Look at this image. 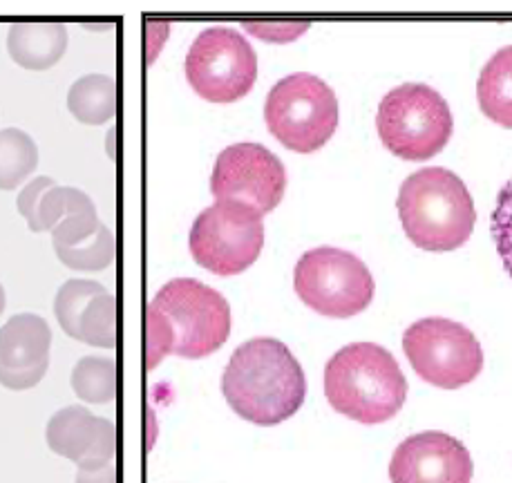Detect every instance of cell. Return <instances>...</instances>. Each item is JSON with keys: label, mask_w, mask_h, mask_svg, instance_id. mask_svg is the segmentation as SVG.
<instances>
[{"label": "cell", "mask_w": 512, "mask_h": 483, "mask_svg": "<svg viewBox=\"0 0 512 483\" xmlns=\"http://www.w3.org/2000/svg\"><path fill=\"white\" fill-rule=\"evenodd\" d=\"M231 334V307L220 291L193 278L170 280L146 309V361L197 358L217 352Z\"/></svg>", "instance_id": "obj_1"}, {"label": "cell", "mask_w": 512, "mask_h": 483, "mask_svg": "<svg viewBox=\"0 0 512 483\" xmlns=\"http://www.w3.org/2000/svg\"><path fill=\"white\" fill-rule=\"evenodd\" d=\"M222 394L242 419L278 425L305 403L307 378L287 345L276 338H253L233 352L222 376Z\"/></svg>", "instance_id": "obj_2"}, {"label": "cell", "mask_w": 512, "mask_h": 483, "mask_svg": "<svg viewBox=\"0 0 512 483\" xmlns=\"http://www.w3.org/2000/svg\"><path fill=\"white\" fill-rule=\"evenodd\" d=\"M398 215L407 238L432 253L466 244L477 220L468 186L439 166L421 168L405 179L398 191Z\"/></svg>", "instance_id": "obj_3"}, {"label": "cell", "mask_w": 512, "mask_h": 483, "mask_svg": "<svg viewBox=\"0 0 512 483\" xmlns=\"http://www.w3.org/2000/svg\"><path fill=\"white\" fill-rule=\"evenodd\" d=\"M325 394L336 412L358 423L390 421L407 396L396 358L374 343L347 345L325 367Z\"/></svg>", "instance_id": "obj_4"}, {"label": "cell", "mask_w": 512, "mask_h": 483, "mask_svg": "<svg viewBox=\"0 0 512 483\" xmlns=\"http://www.w3.org/2000/svg\"><path fill=\"white\" fill-rule=\"evenodd\" d=\"M376 128L396 157L423 161L448 144L454 119L448 101L430 85L403 83L383 97Z\"/></svg>", "instance_id": "obj_5"}, {"label": "cell", "mask_w": 512, "mask_h": 483, "mask_svg": "<svg viewBox=\"0 0 512 483\" xmlns=\"http://www.w3.org/2000/svg\"><path fill=\"white\" fill-rule=\"evenodd\" d=\"M264 121L282 146L296 153H314L338 128V99L316 74H289L271 88Z\"/></svg>", "instance_id": "obj_6"}, {"label": "cell", "mask_w": 512, "mask_h": 483, "mask_svg": "<svg viewBox=\"0 0 512 483\" xmlns=\"http://www.w3.org/2000/svg\"><path fill=\"white\" fill-rule=\"evenodd\" d=\"M293 287L307 307L331 318L356 316L374 298V278L365 262L331 246L302 255L293 273Z\"/></svg>", "instance_id": "obj_7"}, {"label": "cell", "mask_w": 512, "mask_h": 483, "mask_svg": "<svg viewBox=\"0 0 512 483\" xmlns=\"http://www.w3.org/2000/svg\"><path fill=\"white\" fill-rule=\"evenodd\" d=\"M262 246V215L246 204L217 200L193 222V258L215 276H237L246 271L260 258Z\"/></svg>", "instance_id": "obj_8"}, {"label": "cell", "mask_w": 512, "mask_h": 483, "mask_svg": "<svg viewBox=\"0 0 512 483\" xmlns=\"http://www.w3.org/2000/svg\"><path fill=\"white\" fill-rule=\"evenodd\" d=\"M186 79L202 99L231 103L251 92L258 79V56L233 27H206L186 54Z\"/></svg>", "instance_id": "obj_9"}, {"label": "cell", "mask_w": 512, "mask_h": 483, "mask_svg": "<svg viewBox=\"0 0 512 483\" xmlns=\"http://www.w3.org/2000/svg\"><path fill=\"white\" fill-rule=\"evenodd\" d=\"M403 349L414 372L430 385L457 390L483 369V349L468 327L448 318H423L407 327Z\"/></svg>", "instance_id": "obj_10"}, {"label": "cell", "mask_w": 512, "mask_h": 483, "mask_svg": "<svg viewBox=\"0 0 512 483\" xmlns=\"http://www.w3.org/2000/svg\"><path fill=\"white\" fill-rule=\"evenodd\" d=\"M287 191V170L282 161L260 144H235L217 155L211 193L217 200L240 202L260 215L276 208Z\"/></svg>", "instance_id": "obj_11"}, {"label": "cell", "mask_w": 512, "mask_h": 483, "mask_svg": "<svg viewBox=\"0 0 512 483\" xmlns=\"http://www.w3.org/2000/svg\"><path fill=\"white\" fill-rule=\"evenodd\" d=\"M390 479L392 483H470V452L445 432L414 434L396 448Z\"/></svg>", "instance_id": "obj_12"}, {"label": "cell", "mask_w": 512, "mask_h": 483, "mask_svg": "<svg viewBox=\"0 0 512 483\" xmlns=\"http://www.w3.org/2000/svg\"><path fill=\"white\" fill-rule=\"evenodd\" d=\"M54 314L61 329L83 345H117V300L94 280H68L56 293Z\"/></svg>", "instance_id": "obj_13"}, {"label": "cell", "mask_w": 512, "mask_h": 483, "mask_svg": "<svg viewBox=\"0 0 512 483\" xmlns=\"http://www.w3.org/2000/svg\"><path fill=\"white\" fill-rule=\"evenodd\" d=\"M52 331L45 318L18 314L0 327V385L23 392L43 381L50 367Z\"/></svg>", "instance_id": "obj_14"}, {"label": "cell", "mask_w": 512, "mask_h": 483, "mask_svg": "<svg viewBox=\"0 0 512 483\" xmlns=\"http://www.w3.org/2000/svg\"><path fill=\"white\" fill-rule=\"evenodd\" d=\"M45 437L54 454L77 463L79 470L103 468L115 461V423L90 414L81 405H70L56 412L47 423Z\"/></svg>", "instance_id": "obj_15"}, {"label": "cell", "mask_w": 512, "mask_h": 483, "mask_svg": "<svg viewBox=\"0 0 512 483\" xmlns=\"http://www.w3.org/2000/svg\"><path fill=\"white\" fill-rule=\"evenodd\" d=\"M52 242L59 260L72 271L97 273L115 262V233L99 220L97 208L63 217L52 229Z\"/></svg>", "instance_id": "obj_16"}, {"label": "cell", "mask_w": 512, "mask_h": 483, "mask_svg": "<svg viewBox=\"0 0 512 483\" xmlns=\"http://www.w3.org/2000/svg\"><path fill=\"white\" fill-rule=\"evenodd\" d=\"M16 206L34 233L52 231L63 217L97 208L90 197L79 191V188L59 186L47 175L27 182L23 191L18 193Z\"/></svg>", "instance_id": "obj_17"}, {"label": "cell", "mask_w": 512, "mask_h": 483, "mask_svg": "<svg viewBox=\"0 0 512 483\" xmlns=\"http://www.w3.org/2000/svg\"><path fill=\"white\" fill-rule=\"evenodd\" d=\"M68 50V30L54 21H18L7 32V52L25 70H47Z\"/></svg>", "instance_id": "obj_18"}, {"label": "cell", "mask_w": 512, "mask_h": 483, "mask_svg": "<svg viewBox=\"0 0 512 483\" xmlns=\"http://www.w3.org/2000/svg\"><path fill=\"white\" fill-rule=\"evenodd\" d=\"M477 99L483 115L499 126L512 128V45L501 47L483 65Z\"/></svg>", "instance_id": "obj_19"}, {"label": "cell", "mask_w": 512, "mask_h": 483, "mask_svg": "<svg viewBox=\"0 0 512 483\" xmlns=\"http://www.w3.org/2000/svg\"><path fill=\"white\" fill-rule=\"evenodd\" d=\"M68 108L88 126L108 123L117 112V83L106 74H85L68 90Z\"/></svg>", "instance_id": "obj_20"}, {"label": "cell", "mask_w": 512, "mask_h": 483, "mask_svg": "<svg viewBox=\"0 0 512 483\" xmlns=\"http://www.w3.org/2000/svg\"><path fill=\"white\" fill-rule=\"evenodd\" d=\"M39 166V148L21 128L0 130V191H14Z\"/></svg>", "instance_id": "obj_21"}, {"label": "cell", "mask_w": 512, "mask_h": 483, "mask_svg": "<svg viewBox=\"0 0 512 483\" xmlns=\"http://www.w3.org/2000/svg\"><path fill=\"white\" fill-rule=\"evenodd\" d=\"M72 390L85 403L103 405L117 396V365L110 358L85 356L72 369Z\"/></svg>", "instance_id": "obj_22"}, {"label": "cell", "mask_w": 512, "mask_h": 483, "mask_svg": "<svg viewBox=\"0 0 512 483\" xmlns=\"http://www.w3.org/2000/svg\"><path fill=\"white\" fill-rule=\"evenodd\" d=\"M490 231L499 258L504 262V269L512 278V177L501 186V191L497 195V202L490 217Z\"/></svg>", "instance_id": "obj_23"}, {"label": "cell", "mask_w": 512, "mask_h": 483, "mask_svg": "<svg viewBox=\"0 0 512 483\" xmlns=\"http://www.w3.org/2000/svg\"><path fill=\"white\" fill-rule=\"evenodd\" d=\"M246 30L262 36L264 41H293L296 36H300L302 32L307 30V23H300V25H293V23H260V25H253V23H246Z\"/></svg>", "instance_id": "obj_24"}, {"label": "cell", "mask_w": 512, "mask_h": 483, "mask_svg": "<svg viewBox=\"0 0 512 483\" xmlns=\"http://www.w3.org/2000/svg\"><path fill=\"white\" fill-rule=\"evenodd\" d=\"M77 483H117L115 463H108V466L94 470H79Z\"/></svg>", "instance_id": "obj_25"}, {"label": "cell", "mask_w": 512, "mask_h": 483, "mask_svg": "<svg viewBox=\"0 0 512 483\" xmlns=\"http://www.w3.org/2000/svg\"><path fill=\"white\" fill-rule=\"evenodd\" d=\"M5 311V289H3V284H0V314H3Z\"/></svg>", "instance_id": "obj_26"}]
</instances>
